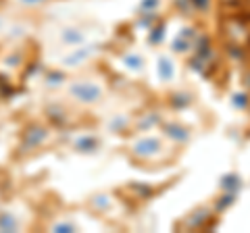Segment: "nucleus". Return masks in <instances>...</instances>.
Wrapping results in <instances>:
<instances>
[{
    "mask_svg": "<svg viewBox=\"0 0 250 233\" xmlns=\"http://www.w3.org/2000/svg\"><path fill=\"white\" fill-rule=\"evenodd\" d=\"M156 73H159L163 83H171L175 79V63L171 60V57L161 54L159 60H156Z\"/></svg>",
    "mask_w": 250,
    "mask_h": 233,
    "instance_id": "obj_5",
    "label": "nucleus"
},
{
    "mask_svg": "<svg viewBox=\"0 0 250 233\" xmlns=\"http://www.w3.org/2000/svg\"><path fill=\"white\" fill-rule=\"evenodd\" d=\"M123 65L127 69H131V71H142L144 57H140L138 52H127V54H123Z\"/></svg>",
    "mask_w": 250,
    "mask_h": 233,
    "instance_id": "obj_9",
    "label": "nucleus"
},
{
    "mask_svg": "<svg viewBox=\"0 0 250 233\" xmlns=\"http://www.w3.org/2000/svg\"><path fill=\"white\" fill-rule=\"evenodd\" d=\"M240 185H242L240 177H238L236 173H229V175H225V177H223L221 188H223L225 192H229V194H236V192L240 190Z\"/></svg>",
    "mask_w": 250,
    "mask_h": 233,
    "instance_id": "obj_11",
    "label": "nucleus"
},
{
    "mask_svg": "<svg viewBox=\"0 0 250 233\" xmlns=\"http://www.w3.org/2000/svg\"><path fill=\"white\" fill-rule=\"evenodd\" d=\"M163 150L165 146L156 136H142L129 146V154L138 160H154L156 156H161Z\"/></svg>",
    "mask_w": 250,
    "mask_h": 233,
    "instance_id": "obj_2",
    "label": "nucleus"
},
{
    "mask_svg": "<svg viewBox=\"0 0 250 233\" xmlns=\"http://www.w3.org/2000/svg\"><path fill=\"white\" fill-rule=\"evenodd\" d=\"M2 27H4V19H2V17H0V29H2Z\"/></svg>",
    "mask_w": 250,
    "mask_h": 233,
    "instance_id": "obj_14",
    "label": "nucleus"
},
{
    "mask_svg": "<svg viewBox=\"0 0 250 233\" xmlns=\"http://www.w3.org/2000/svg\"><path fill=\"white\" fill-rule=\"evenodd\" d=\"M52 231H77V225H73V223H57V225H52Z\"/></svg>",
    "mask_w": 250,
    "mask_h": 233,
    "instance_id": "obj_12",
    "label": "nucleus"
},
{
    "mask_svg": "<svg viewBox=\"0 0 250 233\" xmlns=\"http://www.w3.org/2000/svg\"><path fill=\"white\" fill-rule=\"evenodd\" d=\"M163 134L173 139L175 144H184V142L190 139L192 131L188 127H184V125H179V123H165V125H163Z\"/></svg>",
    "mask_w": 250,
    "mask_h": 233,
    "instance_id": "obj_7",
    "label": "nucleus"
},
{
    "mask_svg": "<svg viewBox=\"0 0 250 233\" xmlns=\"http://www.w3.org/2000/svg\"><path fill=\"white\" fill-rule=\"evenodd\" d=\"M48 137V129L42 125H31L25 129V136H23V150H36L46 142Z\"/></svg>",
    "mask_w": 250,
    "mask_h": 233,
    "instance_id": "obj_4",
    "label": "nucleus"
},
{
    "mask_svg": "<svg viewBox=\"0 0 250 233\" xmlns=\"http://www.w3.org/2000/svg\"><path fill=\"white\" fill-rule=\"evenodd\" d=\"M59 38L65 46H71L73 48V46H82L85 42V38H88V34L80 27H65V29H61Z\"/></svg>",
    "mask_w": 250,
    "mask_h": 233,
    "instance_id": "obj_6",
    "label": "nucleus"
},
{
    "mask_svg": "<svg viewBox=\"0 0 250 233\" xmlns=\"http://www.w3.org/2000/svg\"><path fill=\"white\" fill-rule=\"evenodd\" d=\"M98 146H100V142H98V137H94V136H82V137H77L73 142V148L77 152H83V154L96 152Z\"/></svg>",
    "mask_w": 250,
    "mask_h": 233,
    "instance_id": "obj_8",
    "label": "nucleus"
},
{
    "mask_svg": "<svg viewBox=\"0 0 250 233\" xmlns=\"http://www.w3.org/2000/svg\"><path fill=\"white\" fill-rule=\"evenodd\" d=\"M21 4H27V6H36V4H42L46 0H19Z\"/></svg>",
    "mask_w": 250,
    "mask_h": 233,
    "instance_id": "obj_13",
    "label": "nucleus"
},
{
    "mask_svg": "<svg viewBox=\"0 0 250 233\" xmlns=\"http://www.w3.org/2000/svg\"><path fill=\"white\" fill-rule=\"evenodd\" d=\"M67 94L82 106H92L98 104L104 98V85L94 81V79H75L69 83Z\"/></svg>",
    "mask_w": 250,
    "mask_h": 233,
    "instance_id": "obj_1",
    "label": "nucleus"
},
{
    "mask_svg": "<svg viewBox=\"0 0 250 233\" xmlns=\"http://www.w3.org/2000/svg\"><path fill=\"white\" fill-rule=\"evenodd\" d=\"M98 50H100V44H82V46H75V50L69 54V57L62 58V67H80L90 57H94Z\"/></svg>",
    "mask_w": 250,
    "mask_h": 233,
    "instance_id": "obj_3",
    "label": "nucleus"
},
{
    "mask_svg": "<svg viewBox=\"0 0 250 233\" xmlns=\"http://www.w3.org/2000/svg\"><path fill=\"white\" fill-rule=\"evenodd\" d=\"M19 221L15 219L13 213H2L0 214V231H17Z\"/></svg>",
    "mask_w": 250,
    "mask_h": 233,
    "instance_id": "obj_10",
    "label": "nucleus"
}]
</instances>
